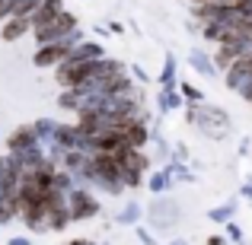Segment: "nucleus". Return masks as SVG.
<instances>
[{
  "instance_id": "1",
  "label": "nucleus",
  "mask_w": 252,
  "mask_h": 245,
  "mask_svg": "<svg viewBox=\"0 0 252 245\" xmlns=\"http://www.w3.org/2000/svg\"><path fill=\"white\" fill-rule=\"evenodd\" d=\"M74 29H77V16L70 10H61L55 19L35 26V29H32V38H35L38 45H48V42H61V38H67Z\"/></svg>"
},
{
  "instance_id": "2",
  "label": "nucleus",
  "mask_w": 252,
  "mask_h": 245,
  "mask_svg": "<svg viewBox=\"0 0 252 245\" xmlns=\"http://www.w3.org/2000/svg\"><path fill=\"white\" fill-rule=\"evenodd\" d=\"M67 210H70V220L80 223V220H90V217H96L102 207H99L96 194H93L86 185H77V188L67 194Z\"/></svg>"
},
{
  "instance_id": "3",
  "label": "nucleus",
  "mask_w": 252,
  "mask_h": 245,
  "mask_svg": "<svg viewBox=\"0 0 252 245\" xmlns=\"http://www.w3.org/2000/svg\"><path fill=\"white\" fill-rule=\"evenodd\" d=\"M38 147V137H35V128L32 124H19L6 134V153H23V150H32Z\"/></svg>"
},
{
  "instance_id": "4",
  "label": "nucleus",
  "mask_w": 252,
  "mask_h": 245,
  "mask_svg": "<svg viewBox=\"0 0 252 245\" xmlns=\"http://www.w3.org/2000/svg\"><path fill=\"white\" fill-rule=\"evenodd\" d=\"M32 32V19L29 16H10L3 26H0V38L3 42H19Z\"/></svg>"
},
{
  "instance_id": "5",
  "label": "nucleus",
  "mask_w": 252,
  "mask_h": 245,
  "mask_svg": "<svg viewBox=\"0 0 252 245\" xmlns=\"http://www.w3.org/2000/svg\"><path fill=\"white\" fill-rule=\"evenodd\" d=\"M223 74H227V77H223V83H227V89H233V92H240L243 86L252 80V67L246 64V57H240V61H236L233 67H227Z\"/></svg>"
},
{
  "instance_id": "6",
  "label": "nucleus",
  "mask_w": 252,
  "mask_h": 245,
  "mask_svg": "<svg viewBox=\"0 0 252 245\" xmlns=\"http://www.w3.org/2000/svg\"><path fill=\"white\" fill-rule=\"evenodd\" d=\"M246 51H249L246 45H217V48H214V54H211V57H214L217 70H227V67H233V64L240 61V57L246 54Z\"/></svg>"
},
{
  "instance_id": "7",
  "label": "nucleus",
  "mask_w": 252,
  "mask_h": 245,
  "mask_svg": "<svg viewBox=\"0 0 252 245\" xmlns=\"http://www.w3.org/2000/svg\"><path fill=\"white\" fill-rule=\"evenodd\" d=\"M70 61H99V57H105V48L99 42H83L80 45H74V48H70Z\"/></svg>"
},
{
  "instance_id": "8",
  "label": "nucleus",
  "mask_w": 252,
  "mask_h": 245,
  "mask_svg": "<svg viewBox=\"0 0 252 245\" xmlns=\"http://www.w3.org/2000/svg\"><path fill=\"white\" fill-rule=\"evenodd\" d=\"M189 64H191V70H198V74L208 77V80H214V77H217V64H214V57L204 54L201 48H195V51L189 54Z\"/></svg>"
},
{
  "instance_id": "9",
  "label": "nucleus",
  "mask_w": 252,
  "mask_h": 245,
  "mask_svg": "<svg viewBox=\"0 0 252 245\" xmlns=\"http://www.w3.org/2000/svg\"><path fill=\"white\" fill-rule=\"evenodd\" d=\"M61 10H67V6H64V0H42V3H38V10L32 13V29H35V26H42V23H48V19H55Z\"/></svg>"
},
{
  "instance_id": "10",
  "label": "nucleus",
  "mask_w": 252,
  "mask_h": 245,
  "mask_svg": "<svg viewBox=\"0 0 252 245\" xmlns=\"http://www.w3.org/2000/svg\"><path fill=\"white\" fill-rule=\"evenodd\" d=\"M16 217H19V194L16 191H3L0 194V226H6Z\"/></svg>"
},
{
  "instance_id": "11",
  "label": "nucleus",
  "mask_w": 252,
  "mask_h": 245,
  "mask_svg": "<svg viewBox=\"0 0 252 245\" xmlns=\"http://www.w3.org/2000/svg\"><path fill=\"white\" fill-rule=\"evenodd\" d=\"M182 92H179V86H163L160 89V111H176L182 109Z\"/></svg>"
},
{
  "instance_id": "12",
  "label": "nucleus",
  "mask_w": 252,
  "mask_h": 245,
  "mask_svg": "<svg viewBox=\"0 0 252 245\" xmlns=\"http://www.w3.org/2000/svg\"><path fill=\"white\" fill-rule=\"evenodd\" d=\"M83 96L86 92L83 89H61V96H58V105H61L64 111H80V105H83Z\"/></svg>"
},
{
  "instance_id": "13",
  "label": "nucleus",
  "mask_w": 252,
  "mask_h": 245,
  "mask_svg": "<svg viewBox=\"0 0 252 245\" xmlns=\"http://www.w3.org/2000/svg\"><path fill=\"white\" fill-rule=\"evenodd\" d=\"M147 191L150 194H166V191L172 188V178L166 175V169H160V172H154V175H147Z\"/></svg>"
},
{
  "instance_id": "14",
  "label": "nucleus",
  "mask_w": 252,
  "mask_h": 245,
  "mask_svg": "<svg viewBox=\"0 0 252 245\" xmlns=\"http://www.w3.org/2000/svg\"><path fill=\"white\" fill-rule=\"evenodd\" d=\"M32 128H35L38 143H42V147H48V143H51V137H55L58 121H51V118H38V121H32Z\"/></svg>"
},
{
  "instance_id": "15",
  "label": "nucleus",
  "mask_w": 252,
  "mask_h": 245,
  "mask_svg": "<svg viewBox=\"0 0 252 245\" xmlns=\"http://www.w3.org/2000/svg\"><path fill=\"white\" fill-rule=\"evenodd\" d=\"M166 175L172 178V182H195V175L189 172V165H182V160L166 163Z\"/></svg>"
},
{
  "instance_id": "16",
  "label": "nucleus",
  "mask_w": 252,
  "mask_h": 245,
  "mask_svg": "<svg viewBox=\"0 0 252 245\" xmlns=\"http://www.w3.org/2000/svg\"><path fill=\"white\" fill-rule=\"evenodd\" d=\"M179 92H182V99H185L189 105H201L204 99H208V96H204V92L198 89L195 83H179Z\"/></svg>"
},
{
  "instance_id": "17",
  "label": "nucleus",
  "mask_w": 252,
  "mask_h": 245,
  "mask_svg": "<svg viewBox=\"0 0 252 245\" xmlns=\"http://www.w3.org/2000/svg\"><path fill=\"white\" fill-rule=\"evenodd\" d=\"M160 86H176V57H172V54H166V57H163Z\"/></svg>"
},
{
  "instance_id": "18",
  "label": "nucleus",
  "mask_w": 252,
  "mask_h": 245,
  "mask_svg": "<svg viewBox=\"0 0 252 245\" xmlns=\"http://www.w3.org/2000/svg\"><path fill=\"white\" fill-rule=\"evenodd\" d=\"M233 214H236V201H230V204H223V207H214V210H211V220H214V223H230V220H233Z\"/></svg>"
},
{
  "instance_id": "19",
  "label": "nucleus",
  "mask_w": 252,
  "mask_h": 245,
  "mask_svg": "<svg viewBox=\"0 0 252 245\" xmlns=\"http://www.w3.org/2000/svg\"><path fill=\"white\" fill-rule=\"evenodd\" d=\"M137 220H141V204L131 201L128 207H125L122 214H118V223H122V226H131V223H137Z\"/></svg>"
},
{
  "instance_id": "20",
  "label": "nucleus",
  "mask_w": 252,
  "mask_h": 245,
  "mask_svg": "<svg viewBox=\"0 0 252 245\" xmlns=\"http://www.w3.org/2000/svg\"><path fill=\"white\" fill-rule=\"evenodd\" d=\"M38 3H42V0H13V16H29L32 19V13L38 10Z\"/></svg>"
},
{
  "instance_id": "21",
  "label": "nucleus",
  "mask_w": 252,
  "mask_h": 245,
  "mask_svg": "<svg viewBox=\"0 0 252 245\" xmlns=\"http://www.w3.org/2000/svg\"><path fill=\"white\" fill-rule=\"evenodd\" d=\"M13 16V0H0V26Z\"/></svg>"
},
{
  "instance_id": "22",
  "label": "nucleus",
  "mask_w": 252,
  "mask_h": 245,
  "mask_svg": "<svg viewBox=\"0 0 252 245\" xmlns=\"http://www.w3.org/2000/svg\"><path fill=\"white\" fill-rule=\"evenodd\" d=\"M131 74H134V80H137V83H150V74L141 67V64H131Z\"/></svg>"
},
{
  "instance_id": "23",
  "label": "nucleus",
  "mask_w": 252,
  "mask_h": 245,
  "mask_svg": "<svg viewBox=\"0 0 252 245\" xmlns=\"http://www.w3.org/2000/svg\"><path fill=\"white\" fill-rule=\"evenodd\" d=\"M227 236H230L233 242H240V239H243V229L236 226V223H227Z\"/></svg>"
},
{
  "instance_id": "24",
  "label": "nucleus",
  "mask_w": 252,
  "mask_h": 245,
  "mask_svg": "<svg viewBox=\"0 0 252 245\" xmlns=\"http://www.w3.org/2000/svg\"><path fill=\"white\" fill-rule=\"evenodd\" d=\"M137 239H141L144 245H157V239H154V236H150V233H147L144 226H137Z\"/></svg>"
},
{
  "instance_id": "25",
  "label": "nucleus",
  "mask_w": 252,
  "mask_h": 245,
  "mask_svg": "<svg viewBox=\"0 0 252 245\" xmlns=\"http://www.w3.org/2000/svg\"><path fill=\"white\" fill-rule=\"evenodd\" d=\"M6 245H32V239H29V236H13Z\"/></svg>"
},
{
  "instance_id": "26",
  "label": "nucleus",
  "mask_w": 252,
  "mask_h": 245,
  "mask_svg": "<svg viewBox=\"0 0 252 245\" xmlns=\"http://www.w3.org/2000/svg\"><path fill=\"white\" fill-rule=\"evenodd\" d=\"M240 96H243V99H246V102L252 105V80H249V83H246V86L240 89Z\"/></svg>"
},
{
  "instance_id": "27",
  "label": "nucleus",
  "mask_w": 252,
  "mask_h": 245,
  "mask_svg": "<svg viewBox=\"0 0 252 245\" xmlns=\"http://www.w3.org/2000/svg\"><path fill=\"white\" fill-rule=\"evenodd\" d=\"M240 194H243V197H249V201H252V178H249V182H246V185L240 188Z\"/></svg>"
},
{
  "instance_id": "28",
  "label": "nucleus",
  "mask_w": 252,
  "mask_h": 245,
  "mask_svg": "<svg viewBox=\"0 0 252 245\" xmlns=\"http://www.w3.org/2000/svg\"><path fill=\"white\" fill-rule=\"evenodd\" d=\"M109 32H112V35H122L125 26H122V23H109Z\"/></svg>"
},
{
  "instance_id": "29",
  "label": "nucleus",
  "mask_w": 252,
  "mask_h": 245,
  "mask_svg": "<svg viewBox=\"0 0 252 245\" xmlns=\"http://www.w3.org/2000/svg\"><path fill=\"white\" fill-rule=\"evenodd\" d=\"M208 245H227V239H223V236H211Z\"/></svg>"
},
{
  "instance_id": "30",
  "label": "nucleus",
  "mask_w": 252,
  "mask_h": 245,
  "mask_svg": "<svg viewBox=\"0 0 252 245\" xmlns=\"http://www.w3.org/2000/svg\"><path fill=\"white\" fill-rule=\"evenodd\" d=\"M67 245H96V242H90V239H74V242H67Z\"/></svg>"
},
{
  "instance_id": "31",
  "label": "nucleus",
  "mask_w": 252,
  "mask_h": 245,
  "mask_svg": "<svg viewBox=\"0 0 252 245\" xmlns=\"http://www.w3.org/2000/svg\"><path fill=\"white\" fill-rule=\"evenodd\" d=\"M201 3H214V0H191V6H201Z\"/></svg>"
},
{
  "instance_id": "32",
  "label": "nucleus",
  "mask_w": 252,
  "mask_h": 245,
  "mask_svg": "<svg viewBox=\"0 0 252 245\" xmlns=\"http://www.w3.org/2000/svg\"><path fill=\"white\" fill-rule=\"evenodd\" d=\"M243 57H246V64L252 67V48H249V51H246V54H243Z\"/></svg>"
},
{
  "instance_id": "33",
  "label": "nucleus",
  "mask_w": 252,
  "mask_h": 245,
  "mask_svg": "<svg viewBox=\"0 0 252 245\" xmlns=\"http://www.w3.org/2000/svg\"><path fill=\"white\" fill-rule=\"evenodd\" d=\"M169 245H189V242H182V239H176V242H169Z\"/></svg>"
}]
</instances>
